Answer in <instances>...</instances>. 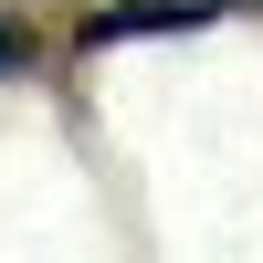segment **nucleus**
<instances>
[{
    "instance_id": "1",
    "label": "nucleus",
    "mask_w": 263,
    "mask_h": 263,
    "mask_svg": "<svg viewBox=\"0 0 263 263\" xmlns=\"http://www.w3.org/2000/svg\"><path fill=\"white\" fill-rule=\"evenodd\" d=\"M242 0H105L84 11V42H147V32H200V21H232Z\"/></svg>"
},
{
    "instance_id": "2",
    "label": "nucleus",
    "mask_w": 263,
    "mask_h": 263,
    "mask_svg": "<svg viewBox=\"0 0 263 263\" xmlns=\"http://www.w3.org/2000/svg\"><path fill=\"white\" fill-rule=\"evenodd\" d=\"M21 63H32V32H21V21H0V74H21Z\"/></svg>"
}]
</instances>
